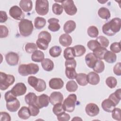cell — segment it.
Segmentation results:
<instances>
[{
	"mask_svg": "<svg viewBox=\"0 0 121 121\" xmlns=\"http://www.w3.org/2000/svg\"><path fill=\"white\" fill-rule=\"evenodd\" d=\"M72 120H73H73H76V121H77V120H78H78H81V121H82V119H81V118H80L79 117H75L72 119Z\"/></svg>",
	"mask_w": 121,
	"mask_h": 121,
	"instance_id": "94428289",
	"label": "cell"
},
{
	"mask_svg": "<svg viewBox=\"0 0 121 121\" xmlns=\"http://www.w3.org/2000/svg\"><path fill=\"white\" fill-rule=\"evenodd\" d=\"M63 100V95L60 92H53L51 93L49 97V102L53 105L61 103Z\"/></svg>",
	"mask_w": 121,
	"mask_h": 121,
	"instance_id": "5bb4252c",
	"label": "cell"
},
{
	"mask_svg": "<svg viewBox=\"0 0 121 121\" xmlns=\"http://www.w3.org/2000/svg\"><path fill=\"white\" fill-rule=\"evenodd\" d=\"M112 118L117 121H120L121 120V109L119 108H115L112 111Z\"/></svg>",
	"mask_w": 121,
	"mask_h": 121,
	"instance_id": "681fc988",
	"label": "cell"
},
{
	"mask_svg": "<svg viewBox=\"0 0 121 121\" xmlns=\"http://www.w3.org/2000/svg\"><path fill=\"white\" fill-rule=\"evenodd\" d=\"M65 65L66 67H71L76 68L77 65L76 61L74 59H69V60H66Z\"/></svg>",
	"mask_w": 121,
	"mask_h": 121,
	"instance_id": "9f6ffc18",
	"label": "cell"
},
{
	"mask_svg": "<svg viewBox=\"0 0 121 121\" xmlns=\"http://www.w3.org/2000/svg\"><path fill=\"white\" fill-rule=\"evenodd\" d=\"M114 74L117 76L121 75V63L118 62L115 64L113 69Z\"/></svg>",
	"mask_w": 121,
	"mask_h": 121,
	"instance_id": "680465c9",
	"label": "cell"
},
{
	"mask_svg": "<svg viewBox=\"0 0 121 121\" xmlns=\"http://www.w3.org/2000/svg\"><path fill=\"white\" fill-rule=\"evenodd\" d=\"M49 43L45 39L43 38H38L36 42L37 46L42 50H46L48 47Z\"/></svg>",
	"mask_w": 121,
	"mask_h": 121,
	"instance_id": "e575fe53",
	"label": "cell"
},
{
	"mask_svg": "<svg viewBox=\"0 0 121 121\" xmlns=\"http://www.w3.org/2000/svg\"><path fill=\"white\" fill-rule=\"evenodd\" d=\"M65 74L66 77L70 79H73L75 78L77 75L75 68L71 67H66Z\"/></svg>",
	"mask_w": 121,
	"mask_h": 121,
	"instance_id": "8d00e7d4",
	"label": "cell"
},
{
	"mask_svg": "<svg viewBox=\"0 0 121 121\" xmlns=\"http://www.w3.org/2000/svg\"><path fill=\"white\" fill-rule=\"evenodd\" d=\"M88 48L91 51H93L95 50L96 48L98 47L99 46H101L95 40H90L87 44Z\"/></svg>",
	"mask_w": 121,
	"mask_h": 121,
	"instance_id": "816d5d0a",
	"label": "cell"
},
{
	"mask_svg": "<svg viewBox=\"0 0 121 121\" xmlns=\"http://www.w3.org/2000/svg\"><path fill=\"white\" fill-rule=\"evenodd\" d=\"M73 48L74 50L75 57H80L82 56L86 51V48L82 45H77Z\"/></svg>",
	"mask_w": 121,
	"mask_h": 121,
	"instance_id": "d590c367",
	"label": "cell"
},
{
	"mask_svg": "<svg viewBox=\"0 0 121 121\" xmlns=\"http://www.w3.org/2000/svg\"><path fill=\"white\" fill-rule=\"evenodd\" d=\"M121 90L120 88L117 89L114 93L111 94L108 97V99L111 100L116 105L119 104L121 99Z\"/></svg>",
	"mask_w": 121,
	"mask_h": 121,
	"instance_id": "484cf974",
	"label": "cell"
},
{
	"mask_svg": "<svg viewBox=\"0 0 121 121\" xmlns=\"http://www.w3.org/2000/svg\"><path fill=\"white\" fill-rule=\"evenodd\" d=\"M26 87L23 83H17L11 89L12 94L16 97L23 95L26 93Z\"/></svg>",
	"mask_w": 121,
	"mask_h": 121,
	"instance_id": "30bf717a",
	"label": "cell"
},
{
	"mask_svg": "<svg viewBox=\"0 0 121 121\" xmlns=\"http://www.w3.org/2000/svg\"><path fill=\"white\" fill-rule=\"evenodd\" d=\"M63 56L66 60H69L74 59L75 52L73 47H69L66 48L64 51Z\"/></svg>",
	"mask_w": 121,
	"mask_h": 121,
	"instance_id": "1f68e13d",
	"label": "cell"
},
{
	"mask_svg": "<svg viewBox=\"0 0 121 121\" xmlns=\"http://www.w3.org/2000/svg\"><path fill=\"white\" fill-rule=\"evenodd\" d=\"M46 88V85L45 81L42 79L39 78L38 82L37 84V86L34 89L37 92H41L45 90Z\"/></svg>",
	"mask_w": 121,
	"mask_h": 121,
	"instance_id": "7bdbcfd3",
	"label": "cell"
},
{
	"mask_svg": "<svg viewBox=\"0 0 121 121\" xmlns=\"http://www.w3.org/2000/svg\"><path fill=\"white\" fill-rule=\"evenodd\" d=\"M6 108L10 112L17 111L20 106L19 100L14 96L13 97L6 100Z\"/></svg>",
	"mask_w": 121,
	"mask_h": 121,
	"instance_id": "9c48e42d",
	"label": "cell"
},
{
	"mask_svg": "<svg viewBox=\"0 0 121 121\" xmlns=\"http://www.w3.org/2000/svg\"><path fill=\"white\" fill-rule=\"evenodd\" d=\"M121 26V19L119 17L113 18L103 26V32L108 36H113L115 35L116 33L120 31Z\"/></svg>",
	"mask_w": 121,
	"mask_h": 121,
	"instance_id": "6da1fadb",
	"label": "cell"
},
{
	"mask_svg": "<svg viewBox=\"0 0 121 121\" xmlns=\"http://www.w3.org/2000/svg\"><path fill=\"white\" fill-rule=\"evenodd\" d=\"M53 112L56 116H58L63 112H65V110L63 108V104L61 103H59L54 105V106L52 108Z\"/></svg>",
	"mask_w": 121,
	"mask_h": 121,
	"instance_id": "ab89813d",
	"label": "cell"
},
{
	"mask_svg": "<svg viewBox=\"0 0 121 121\" xmlns=\"http://www.w3.org/2000/svg\"><path fill=\"white\" fill-rule=\"evenodd\" d=\"M66 88L67 91L69 92H75L77 90L78 88V86L75 81L71 80L69 81L67 83L66 85Z\"/></svg>",
	"mask_w": 121,
	"mask_h": 121,
	"instance_id": "f35d334b",
	"label": "cell"
},
{
	"mask_svg": "<svg viewBox=\"0 0 121 121\" xmlns=\"http://www.w3.org/2000/svg\"><path fill=\"white\" fill-rule=\"evenodd\" d=\"M0 37L1 38H5L9 35V30L8 28L3 25L0 26Z\"/></svg>",
	"mask_w": 121,
	"mask_h": 121,
	"instance_id": "db71d44e",
	"label": "cell"
},
{
	"mask_svg": "<svg viewBox=\"0 0 121 121\" xmlns=\"http://www.w3.org/2000/svg\"><path fill=\"white\" fill-rule=\"evenodd\" d=\"M0 22L4 23L6 22L8 19V16L6 12L4 11L1 10L0 11Z\"/></svg>",
	"mask_w": 121,
	"mask_h": 121,
	"instance_id": "91938a15",
	"label": "cell"
},
{
	"mask_svg": "<svg viewBox=\"0 0 121 121\" xmlns=\"http://www.w3.org/2000/svg\"><path fill=\"white\" fill-rule=\"evenodd\" d=\"M39 78L34 76H29L28 78V83L30 86L35 88L37 86Z\"/></svg>",
	"mask_w": 121,
	"mask_h": 121,
	"instance_id": "f5cc1de1",
	"label": "cell"
},
{
	"mask_svg": "<svg viewBox=\"0 0 121 121\" xmlns=\"http://www.w3.org/2000/svg\"><path fill=\"white\" fill-rule=\"evenodd\" d=\"M105 83L107 86L110 88H114L117 84V81L116 79L113 77H108L106 80Z\"/></svg>",
	"mask_w": 121,
	"mask_h": 121,
	"instance_id": "f6af8a7d",
	"label": "cell"
},
{
	"mask_svg": "<svg viewBox=\"0 0 121 121\" xmlns=\"http://www.w3.org/2000/svg\"><path fill=\"white\" fill-rule=\"evenodd\" d=\"M120 42H114L110 45V50L111 52L114 53H119L121 52Z\"/></svg>",
	"mask_w": 121,
	"mask_h": 121,
	"instance_id": "f907efd6",
	"label": "cell"
},
{
	"mask_svg": "<svg viewBox=\"0 0 121 121\" xmlns=\"http://www.w3.org/2000/svg\"><path fill=\"white\" fill-rule=\"evenodd\" d=\"M85 111L88 116L94 117L98 114L100 109L96 104L94 103H89L86 105Z\"/></svg>",
	"mask_w": 121,
	"mask_h": 121,
	"instance_id": "4fadbf2b",
	"label": "cell"
},
{
	"mask_svg": "<svg viewBox=\"0 0 121 121\" xmlns=\"http://www.w3.org/2000/svg\"><path fill=\"white\" fill-rule=\"evenodd\" d=\"M37 96L35 93L33 92H30L26 95L25 96V100L26 103L28 105L30 104H35Z\"/></svg>",
	"mask_w": 121,
	"mask_h": 121,
	"instance_id": "f546056e",
	"label": "cell"
},
{
	"mask_svg": "<svg viewBox=\"0 0 121 121\" xmlns=\"http://www.w3.org/2000/svg\"><path fill=\"white\" fill-rule=\"evenodd\" d=\"M88 83L92 85H97L100 82V77L98 74L95 72H90L87 75Z\"/></svg>",
	"mask_w": 121,
	"mask_h": 121,
	"instance_id": "ffe728a7",
	"label": "cell"
},
{
	"mask_svg": "<svg viewBox=\"0 0 121 121\" xmlns=\"http://www.w3.org/2000/svg\"><path fill=\"white\" fill-rule=\"evenodd\" d=\"M35 11L42 16L46 15L49 11V2L47 0H37L35 2Z\"/></svg>",
	"mask_w": 121,
	"mask_h": 121,
	"instance_id": "8992f818",
	"label": "cell"
},
{
	"mask_svg": "<svg viewBox=\"0 0 121 121\" xmlns=\"http://www.w3.org/2000/svg\"><path fill=\"white\" fill-rule=\"evenodd\" d=\"M63 9L62 6L57 3H54L52 6V12L54 14L57 15H60L63 12Z\"/></svg>",
	"mask_w": 121,
	"mask_h": 121,
	"instance_id": "bcb514c9",
	"label": "cell"
},
{
	"mask_svg": "<svg viewBox=\"0 0 121 121\" xmlns=\"http://www.w3.org/2000/svg\"><path fill=\"white\" fill-rule=\"evenodd\" d=\"M41 65L43 69L47 71H52L54 68L53 62L48 58L44 59L41 62Z\"/></svg>",
	"mask_w": 121,
	"mask_h": 121,
	"instance_id": "603a6c76",
	"label": "cell"
},
{
	"mask_svg": "<svg viewBox=\"0 0 121 121\" xmlns=\"http://www.w3.org/2000/svg\"><path fill=\"white\" fill-rule=\"evenodd\" d=\"M95 40L102 47L106 48L109 45V40L104 36L100 35L97 37Z\"/></svg>",
	"mask_w": 121,
	"mask_h": 121,
	"instance_id": "60d3db41",
	"label": "cell"
},
{
	"mask_svg": "<svg viewBox=\"0 0 121 121\" xmlns=\"http://www.w3.org/2000/svg\"><path fill=\"white\" fill-rule=\"evenodd\" d=\"M0 113V119L1 121H10L11 120V117L9 114L5 112H1Z\"/></svg>",
	"mask_w": 121,
	"mask_h": 121,
	"instance_id": "6f0895ef",
	"label": "cell"
},
{
	"mask_svg": "<svg viewBox=\"0 0 121 121\" xmlns=\"http://www.w3.org/2000/svg\"><path fill=\"white\" fill-rule=\"evenodd\" d=\"M117 56L115 53L107 51L104 54V59L108 63H113L115 62L116 60Z\"/></svg>",
	"mask_w": 121,
	"mask_h": 121,
	"instance_id": "83f0119b",
	"label": "cell"
},
{
	"mask_svg": "<svg viewBox=\"0 0 121 121\" xmlns=\"http://www.w3.org/2000/svg\"><path fill=\"white\" fill-rule=\"evenodd\" d=\"M75 78L77 83L80 86H85L87 85L88 83L87 80V75L85 73H80L77 74V75Z\"/></svg>",
	"mask_w": 121,
	"mask_h": 121,
	"instance_id": "f1b7e54d",
	"label": "cell"
},
{
	"mask_svg": "<svg viewBox=\"0 0 121 121\" xmlns=\"http://www.w3.org/2000/svg\"><path fill=\"white\" fill-rule=\"evenodd\" d=\"M98 14L101 18L104 19H108L111 17L109 10L105 7L100 8L98 11Z\"/></svg>",
	"mask_w": 121,
	"mask_h": 121,
	"instance_id": "4dcf8cb0",
	"label": "cell"
},
{
	"mask_svg": "<svg viewBox=\"0 0 121 121\" xmlns=\"http://www.w3.org/2000/svg\"><path fill=\"white\" fill-rule=\"evenodd\" d=\"M59 20L56 18H51L48 20L49 25L48 28L52 32L58 31L60 29V25L59 24Z\"/></svg>",
	"mask_w": 121,
	"mask_h": 121,
	"instance_id": "d6986e66",
	"label": "cell"
},
{
	"mask_svg": "<svg viewBox=\"0 0 121 121\" xmlns=\"http://www.w3.org/2000/svg\"><path fill=\"white\" fill-rule=\"evenodd\" d=\"M39 38H43L47 40L49 43H50L51 41L52 36L50 33H49L47 31H43L41 32L38 35Z\"/></svg>",
	"mask_w": 121,
	"mask_h": 121,
	"instance_id": "c3c4849f",
	"label": "cell"
},
{
	"mask_svg": "<svg viewBox=\"0 0 121 121\" xmlns=\"http://www.w3.org/2000/svg\"><path fill=\"white\" fill-rule=\"evenodd\" d=\"M61 6L65 12L68 15L73 16L77 12V8L72 0H62Z\"/></svg>",
	"mask_w": 121,
	"mask_h": 121,
	"instance_id": "52a82bcc",
	"label": "cell"
},
{
	"mask_svg": "<svg viewBox=\"0 0 121 121\" xmlns=\"http://www.w3.org/2000/svg\"><path fill=\"white\" fill-rule=\"evenodd\" d=\"M85 62L87 66L91 69H93L95 66V63L98 59L94 55L93 52H89L85 56Z\"/></svg>",
	"mask_w": 121,
	"mask_h": 121,
	"instance_id": "e0dca14e",
	"label": "cell"
},
{
	"mask_svg": "<svg viewBox=\"0 0 121 121\" xmlns=\"http://www.w3.org/2000/svg\"><path fill=\"white\" fill-rule=\"evenodd\" d=\"M44 59V54L43 52L40 50H36L34 52L32 56V60L36 62H42Z\"/></svg>",
	"mask_w": 121,
	"mask_h": 121,
	"instance_id": "cb8c5ba5",
	"label": "cell"
},
{
	"mask_svg": "<svg viewBox=\"0 0 121 121\" xmlns=\"http://www.w3.org/2000/svg\"><path fill=\"white\" fill-rule=\"evenodd\" d=\"M9 14L10 17L17 20H22L25 17V14L21 8L17 5L10 8L9 10Z\"/></svg>",
	"mask_w": 121,
	"mask_h": 121,
	"instance_id": "ba28073f",
	"label": "cell"
},
{
	"mask_svg": "<svg viewBox=\"0 0 121 121\" xmlns=\"http://www.w3.org/2000/svg\"><path fill=\"white\" fill-rule=\"evenodd\" d=\"M46 25V20L43 17H37L35 19V26L37 29L43 28Z\"/></svg>",
	"mask_w": 121,
	"mask_h": 121,
	"instance_id": "d6a6232c",
	"label": "cell"
},
{
	"mask_svg": "<svg viewBox=\"0 0 121 121\" xmlns=\"http://www.w3.org/2000/svg\"><path fill=\"white\" fill-rule=\"evenodd\" d=\"M19 6L24 11L28 12L32 9L33 3L30 0H21L19 2Z\"/></svg>",
	"mask_w": 121,
	"mask_h": 121,
	"instance_id": "44dd1931",
	"label": "cell"
},
{
	"mask_svg": "<svg viewBox=\"0 0 121 121\" xmlns=\"http://www.w3.org/2000/svg\"><path fill=\"white\" fill-rule=\"evenodd\" d=\"M49 102V97L48 95L43 94L37 96L35 105L39 109H41L48 106Z\"/></svg>",
	"mask_w": 121,
	"mask_h": 121,
	"instance_id": "7c38bea8",
	"label": "cell"
},
{
	"mask_svg": "<svg viewBox=\"0 0 121 121\" xmlns=\"http://www.w3.org/2000/svg\"><path fill=\"white\" fill-rule=\"evenodd\" d=\"M60 43L64 47H68L72 43V39L68 34H63L59 37Z\"/></svg>",
	"mask_w": 121,
	"mask_h": 121,
	"instance_id": "2e32d148",
	"label": "cell"
},
{
	"mask_svg": "<svg viewBox=\"0 0 121 121\" xmlns=\"http://www.w3.org/2000/svg\"><path fill=\"white\" fill-rule=\"evenodd\" d=\"M28 108L30 111L31 116H36L39 113V108L35 104L29 105Z\"/></svg>",
	"mask_w": 121,
	"mask_h": 121,
	"instance_id": "7dc6e473",
	"label": "cell"
},
{
	"mask_svg": "<svg viewBox=\"0 0 121 121\" xmlns=\"http://www.w3.org/2000/svg\"><path fill=\"white\" fill-rule=\"evenodd\" d=\"M49 86L52 89H60L62 88L64 85L63 80L60 78H52L49 82Z\"/></svg>",
	"mask_w": 121,
	"mask_h": 121,
	"instance_id": "9a60e30c",
	"label": "cell"
},
{
	"mask_svg": "<svg viewBox=\"0 0 121 121\" xmlns=\"http://www.w3.org/2000/svg\"><path fill=\"white\" fill-rule=\"evenodd\" d=\"M37 46L36 44L33 43H27L25 47L26 52L28 53H33L36 50H37Z\"/></svg>",
	"mask_w": 121,
	"mask_h": 121,
	"instance_id": "ee69618b",
	"label": "cell"
},
{
	"mask_svg": "<svg viewBox=\"0 0 121 121\" xmlns=\"http://www.w3.org/2000/svg\"><path fill=\"white\" fill-rule=\"evenodd\" d=\"M76 27V24L73 20L67 21L63 26V30L66 34H69L73 32Z\"/></svg>",
	"mask_w": 121,
	"mask_h": 121,
	"instance_id": "7402d4cb",
	"label": "cell"
},
{
	"mask_svg": "<svg viewBox=\"0 0 121 121\" xmlns=\"http://www.w3.org/2000/svg\"><path fill=\"white\" fill-rule=\"evenodd\" d=\"M15 78L14 76L7 74L4 72H0V89L5 90L12 85L15 82Z\"/></svg>",
	"mask_w": 121,
	"mask_h": 121,
	"instance_id": "277c9868",
	"label": "cell"
},
{
	"mask_svg": "<svg viewBox=\"0 0 121 121\" xmlns=\"http://www.w3.org/2000/svg\"><path fill=\"white\" fill-rule=\"evenodd\" d=\"M107 51V50L106 48L102 46H99L93 51V53L97 59L103 60L104 59V55Z\"/></svg>",
	"mask_w": 121,
	"mask_h": 121,
	"instance_id": "4316f807",
	"label": "cell"
},
{
	"mask_svg": "<svg viewBox=\"0 0 121 121\" xmlns=\"http://www.w3.org/2000/svg\"><path fill=\"white\" fill-rule=\"evenodd\" d=\"M18 27L20 35L24 37H27L31 35L34 29L32 21L27 19L21 20L19 22Z\"/></svg>",
	"mask_w": 121,
	"mask_h": 121,
	"instance_id": "3957f363",
	"label": "cell"
},
{
	"mask_svg": "<svg viewBox=\"0 0 121 121\" xmlns=\"http://www.w3.org/2000/svg\"><path fill=\"white\" fill-rule=\"evenodd\" d=\"M105 66L104 62L100 60H97L95 64L94 68H93V70L97 73H100L102 72L104 69Z\"/></svg>",
	"mask_w": 121,
	"mask_h": 121,
	"instance_id": "74e56055",
	"label": "cell"
},
{
	"mask_svg": "<svg viewBox=\"0 0 121 121\" xmlns=\"http://www.w3.org/2000/svg\"><path fill=\"white\" fill-rule=\"evenodd\" d=\"M5 60L10 66H14L17 65L18 63L19 56L18 54L14 52H9L5 55Z\"/></svg>",
	"mask_w": 121,
	"mask_h": 121,
	"instance_id": "8fae6325",
	"label": "cell"
},
{
	"mask_svg": "<svg viewBox=\"0 0 121 121\" xmlns=\"http://www.w3.org/2000/svg\"><path fill=\"white\" fill-rule=\"evenodd\" d=\"M87 34L88 35L92 38L97 37L99 31L97 28L94 26H90L87 29Z\"/></svg>",
	"mask_w": 121,
	"mask_h": 121,
	"instance_id": "b9f144b4",
	"label": "cell"
},
{
	"mask_svg": "<svg viewBox=\"0 0 121 121\" xmlns=\"http://www.w3.org/2000/svg\"><path fill=\"white\" fill-rule=\"evenodd\" d=\"M62 52V49L59 46H54L51 47L49 50L50 55L53 57L56 58L59 57Z\"/></svg>",
	"mask_w": 121,
	"mask_h": 121,
	"instance_id": "836d02e7",
	"label": "cell"
},
{
	"mask_svg": "<svg viewBox=\"0 0 121 121\" xmlns=\"http://www.w3.org/2000/svg\"><path fill=\"white\" fill-rule=\"evenodd\" d=\"M17 114L20 119L23 120L28 119L31 116L29 108L26 106L22 107L19 110Z\"/></svg>",
	"mask_w": 121,
	"mask_h": 121,
	"instance_id": "d4e9b609",
	"label": "cell"
},
{
	"mask_svg": "<svg viewBox=\"0 0 121 121\" xmlns=\"http://www.w3.org/2000/svg\"><path fill=\"white\" fill-rule=\"evenodd\" d=\"M76 102L77 95L74 94L69 95L63 103V106L65 111L69 112H73L75 108Z\"/></svg>",
	"mask_w": 121,
	"mask_h": 121,
	"instance_id": "5b68a950",
	"label": "cell"
},
{
	"mask_svg": "<svg viewBox=\"0 0 121 121\" xmlns=\"http://www.w3.org/2000/svg\"><path fill=\"white\" fill-rule=\"evenodd\" d=\"M39 70L38 65L33 63L27 64H21L18 68V72L22 76H27L29 75L35 74Z\"/></svg>",
	"mask_w": 121,
	"mask_h": 121,
	"instance_id": "7a4b0ae2",
	"label": "cell"
},
{
	"mask_svg": "<svg viewBox=\"0 0 121 121\" xmlns=\"http://www.w3.org/2000/svg\"><path fill=\"white\" fill-rule=\"evenodd\" d=\"M116 105L109 99L104 100L101 104L103 109L108 112H111L115 108Z\"/></svg>",
	"mask_w": 121,
	"mask_h": 121,
	"instance_id": "ac0fdd59",
	"label": "cell"
},
{
	"mask_svg": "<svg viewBox=\"0 0 121 121\" xmlns=\"http://www.w3.org/2000/svg\"><path fill=\"white\" fill-rule=\"evenodd\" d=\"M57 116V119L59 121H68L69 120L70 118V115L65 112Z\"/></svg>",
	"mask_w": 121,
	"mask_h": 121,
	"instance_id": "11a10c76",
	"label": "cell"
}]
</instances>
